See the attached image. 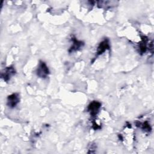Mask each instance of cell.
Wrapping results in <instances>:
<instances>
[{
    "label": "cell",
    "instance_id": "1",
    "mask_svg": "<svg viewBox=\"0 0 154 154\" xmlns=\"http://www.w3.org/2000/svg\"><path fill=\"white\" fill-rule=\"evenodd\" d=\"M49 70L46 64L45 63V62L40 61L38 68L37 69V75L40 78H45L49 75Z\"/></svg>",
    "mask_w": 154,
    "mask_h": 154
},
{
    "label": "cell",
    "instance_id": "2",
    "mask_svg": "<svg viewBox=\"0 0 154 154\" xmlns=\"http://www.w3.org/2000/svg\"><path fill=\"white\" fill-rule=\"evenodd\" d=\"M19 102V96L17 93H13L7 97V105L10 108L15 107Z\"/></svg>",
    "mask_w": 154,
    "mask_h": 154
},
{
    "label": "cell",
    "instance_id": "3",
    "mask_svg": "<svg viewBox=\"0 0 154 154\" xmlns=\"http://www.w3.org/2000/svg\"><path fill=\"white\" fill-rule=\"evenodd\" d=\"M100 103L96 101H93L89 104L88 106V110L90 112L91 116H95L97 114L100 107Z\"/></svg>",
    "mask_w": 154,
    "mask_h": 154
},
{
    "label": "cell",
    "instance_id": "4",
    "mask_svg": "<svg viewBox=\"0 0 154 154\" xmlns=\"http://www.w3.org/2000/svg\"><path fill=\"white\" fill-rule=\"evenodd\" d=\"M107 49H109V43L108 39H105L100 43L99 45L97 47V56L103 54Z\"/></svg>",
    "mask_w": 154,
    "mask_h": 154
},
{
    "label": "cell",
    "instance_id": "5",
    "mask_svg": "<svg viewBox=\"0 0 154 154\" xmlns=\"http://www.w3.org/2000/svg\"><path fill=\"white\" fill-rule=\"evenodd\" d=\"M15 72L16 71L13 67H8L5 69L4 72L2 73L1 77L4 78V81H7L10 79L11 76L15 74Z\"/></svg>",
    "mask_w": 154,
    "mask_h": 154
},
{
    "label": "cell",
    "instance_id": "6",
    "mask_svg": "<svg viewBox=\"0 0 154 154\" xmlns=\"http://www.w3.org/2000/svg\"><path fill=\"white\" fill-rule=\"evenodd\" d=\"M72 40L73 42V45L70 47V48L69 49L70 52L77 51L83 45V43L82 42L76 40V38H75V37H73L72 38Z\"/></svg>",
    "mask_w": 154,
    "mask_h": 154
},
{
    "label": "cell",
    "instance_id": "7",
    "mask_svg": "<svg viewBox=\"0 0 154 154\" xmlns=\"http://www.w3.org/2000/svg\"><path fill=\"white\" fill-rule=\"evenodd\" d=\"M147 42V38L146 37H143L141 40V42L139 45V49L141 54H143L146 51Z\"/></svg>",
    "mask_w": 154,
    "mask_h": 154
},
{
    "label": "cell",
    "instance_id": "8",
    "mask_svg": "<svg viewBox=\"0 0 154 154\" xmlns=\"http://www.w3.org/2000/svg\"><path fill=\"white\" fill-rule=\"evenodd\" d=\"M140 127L145 131H147V132H149L151 131V127L150 126V125L149 124V123L147 122H145L144 123H143L142 124L140 123Z\"/></svg>",
    "mask_w": 154,
    "mask_h": 154
}]
</instances>
